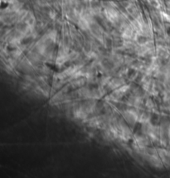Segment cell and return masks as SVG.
Here are the masks:
<instances>
[{"label": "cell", "instance_id": "cell-3", "mask_svg": "<svg viewBox=\"0 0 170 178\" xmlns=\"http://www.w3.org/2000/svg\"><path fill=\"white\" fill-rule=\"evenodd\" d=\"M25 28H26V25L24 23H21V24L18 25V29H24Z\"/></svg>", "mask_w": 170, "mask_h": 178}, {"label": "cell", "instance_id": "cell-2", "mask_svg": "<svg viewBox=\"0 0 170 178\" xmlns=\"http://www.w3.org/2000/svg\"><path fill=\"white\" fill-rule=\"evenodd\" d=\"M31 41H32V38H31V37H28V38L23 39V40L22 41V43H23V44H28V43H30Z\"/></svg>", "mask_w": 170, "mask_h": 178}, {"label": "cell", "instance_id": "cell-1", "mask_svg": "<svg viewBox=\"0 0 170 178\" xmlns=\"http://www.w3.org/2000/svg\"><path fill=\"white\" fill-rule=\"evenodd\" d=\"M148 38L146 37H144V36H139L138 37V42L139 43H145L147 42Z\"/></svg>", "mask_w": 170, "mask_h": 178}]
</instances>
